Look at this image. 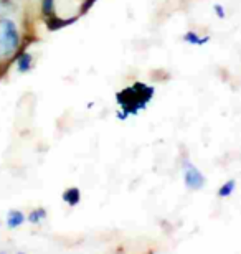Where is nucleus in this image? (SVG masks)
Instances as JSON below:
<instances>
[{"instance_id":"1","label":"nucleus","mask_w":241,"mask_h":254,"mask_svg":"<svg viewBox=\"0 0 241 254\" xmlns=\"http://www.w3.org/2000/svg\"><path fill=\"white\" fill-rule=\"evenodd\" d=\"M152 86H147L144 83H134L129 88L117 93V103L121 104L126 114H137L141 109L146 108V104L152 99Z\"/></svg>"},{"instance_id":"2","label":"nucleus","mask_w":241,"mask_h":254,"mask_svg":"<svg viewBox=\"0 0 241 254\" xmlns=\"http://www.w3.org/2000/svg\"><path fill=\"white\" fill-rule=\"evenodd\" d=\"M0 30H2V33H0V47H2L3 53H13L20 43L17 25L10 18L2 17V20H0Z\"/></svg>"},{"instance_id":"3","label":"nucleus","mask_w":241,"mask_h":254,"mask_svg":"<svg viewBox=\"0 0 241 254\" xmlns=\"http://www.w3.org/2000/svg\"><path fill=\"white\" fill-rule=\"evenodd\" d=\"M183 184L188 190H200L205 185L203 174L190 162H185V165H183Z\"/></svg>"},{"instance_id":"4","label":"nucleus","mask_w":241,"mask_h":254,"mask_svg":"<svg viewBox=\"0 0 241 254\" xmlns=\"http://www.w3.org/2000/svg\"><path fill=\"white\" fill-rule=\"evenodd\" d=\"M25 221V215L22 211L18 210H12L8 213L7 216V226L10 228V230H15V228H18L20 225H23Z\"/></svg>"},{"instance_id":"5","label":"nucleus","mask_w":241,"mask_h":254,"mask_svg":"<svg viewBox=\"0 0 241 254\" xmlns=\"http://www.w3.org/2000/svg\"><path fill=\"white\" fill-rule=\"evenodd\" d=\"M63 200L68 203V205L75 206V205H78L80 200H81V193L76 187H73V189H68L63 193Z\"/></svg>"},{"instance_id":"6","label":"nucleus","mask_w":241,"mask_h":254,"mask_svg":"<svg viewBox=\"0 0 241 254\" xmlns=\"http://www.w3.org/2000/svg\"><path fill=\"white\" fill-rule=\"evenodd\" d=\"M17 66H18V71L20 73H27V71L32 68V55L28 53H23L22 57H18L17 60Z\"/></svg>"},{"instance_id":"7","label":"nucleus","mask_w":241,"mask_h":254,"mask_svg":"<svg viewBox=\"0 0 241 254\" xmlns=\"http://www.w3.org/2000/svg\"><path fill=\"white\" fill-rule=\"evenodd\" d=\"M183 40H185L187 43H190V45H205L207 42H210V37L200 38L195 32H188V33L183 35Z\"/></svg>"},{"instance_id":"8","label":"nucleus","mask_w":241,"mask_h":254,"mask_svg":"<svg viewBox=\"0 0 241 254\" xmlns=\"http://www.w3.org/2000/svg\"><path fill=\"white\" fill-rule=\"evenodd\" d=\"M45 218H47V210H45V208H38V210H35L28 215V221L33 223V225H37V223L45 220Z\"/></svg>"},{"instance_id":"9","label":"nucleus","mask_w":241,"mask_h":254,"mask_svg":"<svg viewBox=\"0 0 241 254\" xmlns=\"http://www.w3.org/2000/svg\"><path fill=\"white\" fill-rule=\"evenodd\" d=\"M235 187H237V182H235V180H228L227 184H223V185H222V189L218 190V195L222 196V198L230 196V195H232V193L235 191Z\"/></svg>"},{"instance_id":"10","label":"nucleus","mask_w":241,"mask_h":254,"mask_svg":"<svg viewBox=\"0 0 241 254\" xmlns=\"http://www.w3.org/2000/svg\"><path fill=\"white\" fill-rule=\"evenodd\" d=\"M55 7V0H42V10L45 15H51Z\"/></svg>"},{"instance_id":"11","label":"nucleus","mask_w":241,"mask_h":254,"mask_svg":"<svg viewBox=\"0 0 241 254\" xmlns=\"http://www.w3.org/2000/svg\"><path fill=\"white\" fill-rule=\"evenodd\" d=\"M10 10H12V5L8 0H0V17H5Z\"/></svg>"},{"instance_id":"12","label":"nucleus","mask_w":241,"mask_h":254,"mask_svg":"<svg viewBox=\"0 0 241 254\" xmlns=\"http://www.w3.org/2000/svg\"><path fill=\"white\" fill-rule=\"evenodd\" d=\"M215 12L218 13V17H220V18H223V17H225V12H223V8L220 7V5H215Z\"/></svg>"}]
</instances>
